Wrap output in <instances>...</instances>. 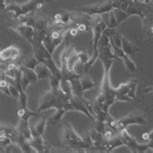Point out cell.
Instances as JSON below:
<instances>
[{"instance_id":"cell-21","label":"cell","mask_w":153,"mask_h":153,"mask_svg":"<svg viewBox=\"0 0 153 153\" xmlns=\"http://www.w3.org/2000/svg\"><path fill=\"white\" fill-rule=\"evenodd\" d=\"M19 65H22V66H25L27 68H29V69H32V70H34L35 69V67L38 65V63L39 61L37 60V58L35 57V55L34 54H32L30 56H27V57H25L23 59H19V62H18Z\"/></svg>"},{"instance_id":"cell-22","label":"cell","mask_w":153,"mask_h":153,"mask_svg":"<svg viewBox=\"0 0 153 153\" xmlns=\"http://www.w3.org/2000/svg\"><path fill=\"white\" fill-rule=\"evenodd\" d=\"M66 111L62 108V110H56L55 114L51 116V118H50L48 120V124H51V125H56L57 123H59L62 120V117L64 116V114H66Z\"/></svg>"},{"instance_id":"cell-3","label":"cell","mask_w":153,"mask_h":153,"mask_svg":"<svg viewBox=\"0 0 153 153\" xmlns=\"http://www.w3.org/2000/svg\"><path fill=\"white\" fill-rule=\"evenodd\" d=\"M73 96L66 94L65 92L61 90V88L57 89H51L46 92L39 101V106L37 108L38 112L44 111H48L50 108H55V110H62L64 108L65 103L70 100Z\"/></svg>"},{"instance_id":"cell-5","label":"cell","mask_w":153,"mask_h":153,"mask_svg":"<svg viewBox=\"0 0 153 153\" xmlns=\"http://www.w3.org/2000/svg\"><path fill=\"white\" fill-rule=\"evenodd\" d=\"M33 54L35 55V57L37 58L39 62L44 63L45 65L49 67V69L51 70L52 75L62 79V74H61L60 66H58L57 64L55 63L54 60L52 59V54L46 49V47L44 46V44H41V45L33 48Z\"/></svg>"},{"instance_id":"cell-1","label":"cell","mask_w":153,"mask_h":153,"mask_svg":"<svg viewBox=\"0 0 153 153\" xmlns=\"http://www.w3.org/2000/svg\"><path fill=\"white\" fill-rule=\"evenodd\" d=\"M114 59L100 60L103 65V78L100 84V90L93 102L102 108L104 111L110 114V108L116 102L114 87L111 83V69Z\"/></svg>"},{"instance_id":"cell-12","label":"cell","mask_w":153,"mask_h":153,"mask_svg":"<svg viewBox=\"0 0 153 153\" xmlns=\"http://www.w3.org/2000/svg\"><path fill=\"white\" fill-rule=\"evenodd\" d=\"M111 50H112V51H114V53L116 55L117 59L123 61L124 65H125V67H126V69L130 72V73H135V72H137L138 67H137L136 63L133 61V59L130 57V56L127 55L125 52H124L122 48L111 45Z\"/></svg>"},{"instance_id":"cell-7","label":"cell","mask_w":153,"mask_h":153,"mask_svg":"<svg viewBox=\"0 0 153 153\" xmlns=\"http://www.w3.org/2000/svg\"><path fill=\"white\" fill-rule=\"evenodd\" d=\"M147 123L146 120V114L143 112L142 111H134L130 114H126L120 119H117V127L118 131L127 129L130 125H146Z\"/></svg>"},{"instance_id":"cell-6","label":"cell","mask_w":153,"mask_h":153,"mask_svg":"<svg viewBox=\"0 0 153 153\" xmlns=\"http://www.w3.org/2000/svg\"><path fill=\"white\" fill-rule=\"evenodd\" d=\"M139 82L137 79H132L126 82L120 83L117 87H114L116 101L130 102L137 99V88Z\"/></svg>"},{"instance_id":"cell-8","label":"cell","mask_w":153,"mask_h":153,"mask_svg":"<svg viewBox=\"0 0 153 153\" xmlns=\"http://www.w3.org/2000/svg\"><path fill=\"white\" fill-rule=\"evenodd\" d=\"M120 137L124 143V146L128 147V149L131 152H135V153H143L146 152L149 148V143H140L134 137H132L130 134L128 133L127 129H124V130L120 131L119 133Z\"/></svg>"},{"instance_id":"cell-26","label":"cell","mask_w":153,"mask_h":153,"mask_svg":"<svg viewBox=\"0 0 153 153\" xmlns=\"http://www.w3.org/2000/svg\"><path fill=\"white\" fill-rule=\"evenodd\" d=\"M0 90H1L2 93L12 97V94L10 91V83L3 79H1V80H0Z\"/></svg>"},{"instance_id":"cell-13","label":"cell","mask_w":153,"mask_h":153,"mask_svg":"<svg viewBox=\"0 0 153 153\" xmlns=\"http://www.w3.org/2000/svg\"><path fill=\"white\" fill-rule=\"evenodd\" d=\"M21 69H22V88L23 90L27 89V87L30 85L31 83H33L38 80V76L37 74L35 73L34 70L29 69L25 66H22L21 65Z\"/></svg>"},{"instance_id":"cell-30","label":"cell","mask_w":153,"mask_h":153,"mask_svg":"<svg viewBox=\"0 0 153 153\" xmlns=\"http://www.w3.org/2000/svg\"><path fill=\"white\" fill-rule=\"evenodd\" d=\"M148 143H149V148L153 151V139L151 140H149V142H148Z\"/></svg>"},{"instance_id":"cell-10","label":"cell","mask_w":153,"mask_h":153,"mask_svg":"<svg viewBox=\"0 0 153 153\" xmlns=\"http://www.w3.org/2000/svg\"><path fill=\"white\" fill-rule=\"evenodd\" d=\"M22 49L17 46H10L1 51L0 53V59L2 64L10 63V62H19V60L22 58Z\"/></svg>"},{"instance_id":"cell-16","label":"cell","mask_w":153,"mask_h":153,"mask_svg":"<svg viewBox=\"0 0 153 153\" xmlns=\"http://www.w3.org/2000/svg\"><path fill=\"white\" fill-rule=\"evenodd\" d=\"M48 116H40V120L36 123V125H32L31 126V131H32V135H41L43 137H45V130H46V126L48 125Z\"/></svg>"},{"instance_id":"cell-29","label":"cell","mask_w":153,"mask_h":153,"mask_svg":"<svg viewBox=\"0 0 153 153\" xmlns=\"http://www.w3.org/2000/svg\"><path fill=\"white\" fill-rule=\"evenodd\" d=\"M150 38H153V25L150 28V31H149V33H148V36H147V40L148 39H150Z\"/></svg>"},{"instance_id":"cell-31","label":"cell","mask_w":153,"mask_h":153,"mask_svg":"<svg viewBox=\"0 0 153 153\" xmlns=\"http://www.w3.org/2000/svg\"><path fill=\"white\" fill-rule=\"evenodd\" d=\"M56 0H47V2H55Z\"/></svg>"},{"instance_id":"cell-18","label":"cell","mask_w":153,"mask_h":153,"mask_svg":"<svg viewBox=\"0 0 153 153\" xmlns=\"http://www.w3.org/2000/svg\"><path fill=\"white\" fill-rule=\"evenodd\" d=\"M17 129H18V131L28 140H30L32 139V137H33V135H32L31 126H30L29 121H26V120H22V119H19V124L17 126Z\"/></svg>"},{"instance_id":"cell-14","label":"cell","mask_w":153,"mask_h":153,"mask_svg":"<svg viewBox=\"0 0 153 153\" xmlns=\"http://www.w3.org/2000/svg\"><path fill=\"white\" fill-rule=\"evenodd\" d=\"M52 21L61 25L72 26L73 25V12H60V13L54 15Z\"/></svg>"},{"instance_id":"cell-19","label":"cell","mask_w":153,"mask_h":153,"mask_svg":"<svg viewBox=\"0 0 153 153\" xmlns=\"http://www.w3.org/2000/svg\"><path fill=\"white\" fill-rule=\"evenodd\" d=\"M120 146H124V143H123V140L119 134H116L115 136L112 137L111 139L108 140L106 143L107 152H111Z\"/></svg>"},{"instance_id":"cell-4","label":"cell","mask_w":153,"mask_h":153,"mask_svg":"<svg viewBox=\"0 0 153 153\" xmlns=\"http://www.w3.org/2000/svg\"><path fill=\"white\" fill-rule=\"evenodd\" d=\"M47 0H29L26 3L19 4L17 2H13L8 4L5 8V12H11L14 15V19H18L22 16L29 15L34 12H38L45 7Z\"/></svg>"},{"instance_id":"cell-23","label":"cell","mask_w":153,"mask_h":153,"mask_svg":"<svg viewBox=\"0 0 153 153\" xmlns=\"http://www.w3.org/2000/svg\"><path fill=\"white\" fill-rule=\"evenodd\" d=\"M112 11H114V16L116 18V21H117L119 25H121V23H123L124 22H126L127 19H129V18L131 17L126 11H123V10H120V9H114Z\"/></svg>"},{"instance_id":"cell-9","label":"cell","mask_w":153,"mask_h":153,"mask_svg":"<svg viewBox=\"0 0 153 153\" xmlns=\"http://www.w3.org/2000/svg\"><path fill=\"white\" fill-rule=\"evenodd\" d=\"M79 11L89 16H98V15H105L114 9V2L112 0H107L101 3L92 4V5H84L79 8Z\"/></svg>"},{"instance_id":"cell-20","label":"cell","mask_w":153,"mask_h":153,"mask_svg":"<svg viewBox=\"0 0 153 153\" xmlns=\"http://www.w3.org/2000/svg\"><path fill=\"white\" fill-rule=\"evenodd\" d=\"M35 73L37 74L38 79H50L51 76V72L49 69V67L45 65L44 63L39 62L38 65L35 67Z\"/></svg>"},{"instance_id":"cell-28","label":"cell","mask_w":153,"mask_h":153,"mask_svg":"<svg viewBox=\"0 0 153 153\" xmlns=\"http://www.w3.org/2000/svg\"><path fill=\"white\" fill-rule=\"evenodd\" d=\"M143 92H144V93H151V92H153V87H148V88H146V89H144ZM152 107H153V104L151 105V106L148 107V108H150Z\"/></svg>"},{"instance_id":"cell-15","label":"cell","mask_w":153,"mask_h":153,"mask_svg":"<svg viewBox=\"0 0 153 153\" xmlns=\"http://www.w3.org/2000/svg\"><path fill=\"white\" fill-rule=\"evenodd\" d=\"M121 40H122L121 48H122V50L124 51V52H125L127 55H129L130 57H133V56H135L137 53H138L139 51H140L139 46H137L136 44H134L132 41L128 40L123 34H122Z\"/></svg>"},{"instance_id":"cell-11","label":"cell","mask_w":153,"mask_h":153,"mask_svg":"<svg viewBox=\"0 0 153 153\" xmlns=\"http://www.w3.org/2000/svg\"><path fill=\"white\" fill-rule=\"evenodd\" d=\"M8 27H9L11 30L17 32V33L19 35H21L23 39H25L27 42H29L31 44V46L33 45L34 36H35L34 27L27 25H23V23H19V22L17 25H8Z\"/></svg>"},{"instance_id":"cell-2","label":"cell","mask_w":153,"mask_h":153,"mask_svg":"<svg viewBox=\"0 0 153 153\" xmlns=\"http://www.w3.org/2000/svg\"><path fill=\"white\" fill-rule=\"evenodd\" d=\"M61 142L65 147L75 151L92 152L93 149V143L90 136L87 135L85 138L80 137L70 122H67L63 125Z\"/></svg>"},{"instance_id":"cell-17","label":"cell","mask_w":153,"mask_h":153,"mask_svg":"<svg viewBox=\"0 0 153 153\" xmlns=\"http://www.w3.org/2000/svg\"><path fill=\"white\" fill-rule=\"evenodd\" d=\"M16 114H17L19 119L26 120V121H29V119L31 117H34V116L35 117L36 116H41L40 115V112L31 111L27 107H18Z\"/></svg>"},{"instance_id":"cell-32","label":"cell","mask_w":153,"mask_h":153,"mask_svg":"<svg viewBox=\"0 0 153 153\" xmlns=\"http://www.w3.org/2000/svg\"><path fill=\"white\" fill-rule=\"evenodd\" d=\"M132 1H137V0H132Z\"/></svg>"},{"instance_id":"cell-25","label":"cell","mask_w":153,"mask_h":153,"mask_svg":"<svg viewBox=\"0 0 153 153\" xmlns=\"http://www.w3.org/2000/svg\"><path fill=\"white\" fill-rule=\"evenodd\" d=\"M130 1L131 0H112V2H114V9H120L126 11Z\"/></svg>"},{"instance_id":"cell-27","label":"cell","mask_w":153,"mask_h":153,"mask_svg":"<svg viewBox=\"0 0 153 153\" xmlns=\"http://www.w3.org/2000/svg\"><path fill=\"white\" fill-rule=\"evenodd\" d=\"M142 140H143L144 143H148L149 140H151L153 139V130L150 132H147V133H143L142 135Z\"/></svg>"},{"instance_id":"cell-24","label":"cell","mask_w":153,"mask_h":153,"mask_svg":"<svg viewBox=\"0 0 153 153\" xmlns=\"http://www.w3.org/2000/svg\"><path fill=\"white\" fill-rule=\"evenodd\" d=\"M78 54H79V61L80 65H83L85 67L88 63H89L90 59H91V56L87 53L85 51H78Z\"/></svg>"}]
</instances>
